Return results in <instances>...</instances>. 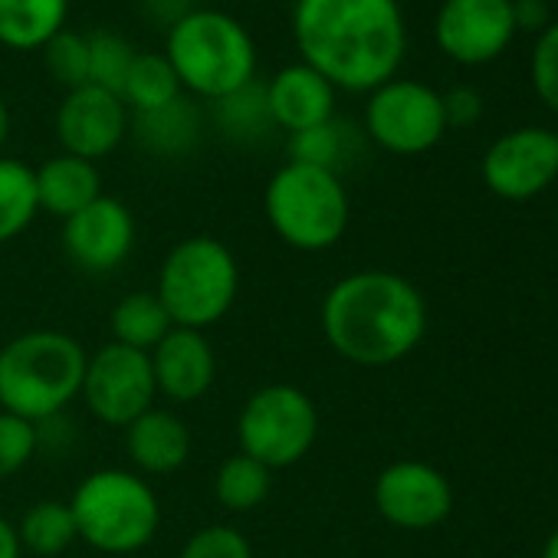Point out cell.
Masks as SVG:
<instances>
[{"label": "cell", "instance_id": "cell-1", "mask_svg": "<svg viewBox=\"0 0 558 558\" xmlns=\"http://www.w3.org/2000/svg\"><path fill=\"white\" fill-rule=\"evenodd\" d=\"M293 40L300 63L336 89L372 93L395 80L408 27L398 0H296Z\"/></svg>", "mask_w": 558, "mask_h": 558}, {"label": "cell", "instance_id": "cell-2", "mask_svg": "<svg viewBox=\"0 0 558 558\" xmlns=\"http://www.w3.org/2000/svg\"><path fill=\"white\" fill-rule=\"evenodd\" d=\"M319 323L336 355L362 368H385L421 345L427 306L404 276L362 269L342 276L326 293Z\"/></svg>", "mask_w": 558, "mask_h": 558}, {"label": "cell", "instance_id": "cell-3", "mask_svg": "<svg viewBox=\"0 0 558 558\" xmlns=\"http://www.w3.org/2000/svg\"><path fill=\"white\" fill-rule=\"evenodd\" d=\"M86 349L60 329L21 332L0 345V411L31 424L60 417L83 391Z\"/></svg>", "mask_w": 558, "mask_h": 558}, {"label": "cell", "instance_id": "cell-4", "mask_svg": "<svg viewBox=\"0 0 558 558\" xmlns=\"http://www.w3.org/2000/svg\"><path fill=\"white\" fill-rule=\"evenodd\" d=\"M165 60L181 89L210 102L250 86L256 76V44L227 11L181 14L168 31Z\"/></svg>", "mask_w": 558, "mask_h": 558}, {"label": "cell", "instance_id": "cell-5", "mask_svg": "<svg viewBox=\"0 0 558 558\" xmlns=\"http://www.w3.org/2000/svg\"><path fill=\"white\" fill-rule=\"evenodd\" d=\"M155 296L178 329L204 332L217 326L240 296V266L233 250L207 233L178 240L158 269Z\"/></svg>", "mask_w": 558, "mask_h": 558}, {"label": "cell", "instance_id": "cell-6", "mask_svg": "<svg viewBox=\"0 0 558 558\" xmlns=\"http://www.w3.org/2000/svg\"><path fill=\"white\" fill-rule=\"evenodd\" d=\"M76 535L106 555L145 548L161 525V502L151 483L135 470H93L70 496Z\"/></svg>", "mask_w": 558, "mask_h": 558}, {"label": "cell", "instance_id": "cell-7", "mask_svg": "<svg viewBox=\"0 0 558 558\" xmlns=\"http://www.w3.org/2000/svg\"><path fill=\"white\" fill-rule=\"evenodd\" d=\"M263 210L272 233L300 253H323L336 246L352 217L349 191L339 171L287 161L263 194Z\"/></svg>", "mask_w": 558, "mask_h": 558}, {"label": "cell", "instance_id": "cell-8", "mask_svg": "<svg viewBox=\"0 0 558 558\" xmlns=\"http://www.w3.org/2000/svg\"><path fill=\"white\" fill-rule=\"evenodd\" d=\"M240 453L266 470H287L310 457L319 440V408L296 385L256 388L236 417Z\"/></svg>", "mask_w": 558, "mask_h": 558}, {"label": "cell", "instance_id": "cell-9", "mask_svg": "<svg viewBox=\"0 0 558 558\" xmlns=\"http://www.w3.org/2000/svg\"><path fill=\"white\" fill-rule=\"evenodd\" d=\"M365 129L391 155H424L447 132L444 99L427 83L388 80L368 93Z\"/></svg>", "mask_w": 558, "mask_h": 558}, {"label": "cell", "instance_id": "cell-10", "mask_svg": "<svg viewBox=\"0 0 558 558\" xmlns=\"http://www.w3.org/2000/svg\"><path fill=\"white\" fill-rule=\"evenodd\" d=\"M80 398L99 424L125 430L135 417L155 408L158 388L151 362L145 352L109 342L96 349L86 362V378Z\"/></svg>", "mask_w": 558, "mask_h": 558}, {"label": "cell", "instance_id": "cell-11", "mask_svg": "<svg viewBox=\"0 0 558 558\" xmlns=\"http://www.w3.org/2000/svg\"><path fill=\"white\" fill-rule=\"evenodd\" d=\"M515 37L512 0H444L434 17V40L460 66L499 60Z\"/></svg>", "mask_w": 558, "mask_h": 558}, {"label": "cell", "instance_id": "cell-12", "mask_svg": "<svg viewBox=\"0 0 558 558\" xmlns=\"http://www.w3.org/2000/svg\"><path fill=\"white\" fill-rule=\"evenodd\" d=\"M558 178V135L548 129H515L496 138L483 158V181L496 197L529 201Z\"/></svg>", "mask_w": 558, "mask_h": 558}, {"label": "cell", "instance_id": "cell-13", "mask_svg": "<svg viewBox=\"0 0 558 558\" xmlns=\"http://www.w3.org/2000/svg\"><path fill=\"white\" fill-rule=\"evenodd\" d=\"M375 506L378 512L411 532L434 529L447 519L453 506V489L440 470L421 460H401L378 473L375 480Z\"/></svg>", "mask_w": 558, "mask_h": 558}, {"label": "cell", "instance_id": "cell-14", "mask_svg": "<svg viewBox=\"0 0 558 558\" xmlns=\"http://www.w3.org/2000/svg\"><path fill=\"white\" fill-rule=\"evenodd\" d=\"M129 135V109L122 96L102 89V86H80L70 89L57 109V138L66 155L99 161L112 155L122 138Z\"/></svg>", "mask_w": 558, "mask_h": 558}, {"label": "cell", "instance_id": "cell-15", "mask_svg": "<svg viewBox=\"0 0 558 558\" xmlns=\"http://www.w3.org/2000/svg\"><path fill=\"white\" fill-rule=\"evenodd\" d=\"M66 256L86 272L119 269L135 246V217L119 197H96L89 207L63 220Z\"/></svg>", "mask_w": 558, "mask_h": 558}, {"label": "cell", "instance_id": "cell-16", "mask_svg": "<svg viewBox=\"0 0 558 558\" xmlns=\"http://www.w3.org/2000/svg\"><path fill=\"white\" fill-rule=\"evenodd\" d=\"M151 375L161 398L171 404H194L201 401L217 381V355L204 332L194 329H171L151 352Z\"/></svg>", "mask_w": 558, "mask_h": 558}, {"label": "cell", "instance_id": "cell-17", "mask_svg": "<svg viewBox=\"0 0 558 558\" xmlns=\"http://www.w3.org/2000/svg\"><path fill=\"white\" fill-rule=\"evenodd\" d=\"M263 89L272 129H283L287 135L336 119V86L306 63L283 66Z\"/></svg>", "mask_w": 558, "mask_h": 558}, {"label": "cell", "instance_id": "cell-18", "mask_svg": "<svg viewBox=\"0 0 558 558\" xmlns=\"http://www.w3.org/2000/svg\"><path fill=\"white\" fill-rule=\"evenodd\" d=\"M125 453L135 473L171 476L191 457V430L168 408H148L125 427Z\"/></svg>", "mask_w": 558, "mask_h": 558}, {"label": "cell", "instance_id": "cell-19", "mask_svg": "<svg viewBox=\"0 0 558 558\" xmlns=\"http://www.w3.org/2000/svg\"><path fill=\"white\" fill-rule=\"evenodd\" d=\"M37 178V204L40 210L70 220L83 207H89L96 197H102V178L99 168L76 155H53L40 168H34Z\"/></svg>", "mask_w": 558, "mask_h": 558}, {"label": "cell", "instance_id": "cell-20", "mask_svg": "<svg viewBox=\"0 0 558 558\" xmlns=\"http://www.w3.org/2000/svg\"><path fill=\"white\" fill-rule=\"evenodd\" d=\"M70 0H0V47L31 53L66 31Z\"/></svg>", "mask_w": 558, "mask_h": 558}, {"label": "cell", "instance_id": "cell-21", "mask_svg": "<svg viewBox=\"0 0 558 558\" xmlns=\"http://www.w3.org/2000/svg\"><path fill=\"white\" fill-rule=\"evenodd\" d=\"M109 326H112V342L129 345V349L145 352V355L174 329L161 300L155 293H145V290L122 296L109 316Z\"/></svg>", "mask_w": 558, "mask_h": 558}, {"label": "cell", "instance_id": "cell-22", "mask_svg": "<svg viewBox=\"0 0 558 558\" xmlns=\"http://www.w3.org/2000/svg\"><path fill=\"white\" fill-rule=\"evenodd\" d=\"M181 83L171 70V63L165 60V53H135L125 83H122V102L129 112H155L161 106H171L174 99H181Z\"/></svg>", "mask_w": 558, "mask_h": 558}, {"label": "cell", "instance_id": "cell-23", "mask_svg": "<svg viewBox=\"0 0 558 558\" xmlns=\"http://www.w3.org/2000/svg\"><path fill=\"white\" fill-rule=\"evenodd\" d=\"M40 214L37 204V178L34 168L21 158L0 155V243L17 240L34 217Z\"/></svg>", "mask_w": 558, "mask_h": 558}, {"label": "cell", "instance_id": "cell-24", "mask_svg": "<svg viewBox=\"0 0 558 558\" xmlns=\"http://www.w3.org/2000/svg\"><path fill=\"white\" fill-rule=\"evenodd\" d=\"M272 489V470L246 453L227 457L214 473V496L227 512H253Z\"/></svg>", "mask_w": 558, "mask_h": 558}, {"label": "cell", "instance_id": "cell-25", "mask_svg": "<svg viewBox=\"0 0 558 558\" xmlns=\"http://www.w3.org/2000/svg\"><path fill=\"white\" fill-rule=\"evenodd\" d=\"M17 535L24 551H34L40 558H57L80 538L70 502H57V499L34 502L17 522Z\"/></svg>", "mask_w": 558, "mask_h": 558}, {"label": "cell", "instance_id": "cell-26", "mask_svg": "<svg viewBox=\"0 0 558 558\" xmlns=\"http://www.w3.org/2000/svg\"><path fill=\"white\" fill-rule=\"evenodd\" d=\"M135 135L155 155H181L197 142V112L184 99H174L155 112H138Z\"/></svg>", "mask_w": 558, "mask_h": 558}, {"label": "cell", "instance_id": "cell-27", "mask_svg": "<svg viewBox=\"0 0 558 558\" xmlns=\"http://www.w3.org/2000/svg\"><path fill=\"white\" fill-rule=\"evenodd\" d=\"M214 106H217L220 129L236 142L259 138L266 129H272V119H269V109H266V89L256 86V80L250 86L217 99Z\"/></svg>", "mask_w": 558, "mask_h": 558}, {"label": "cell", "instance_id": "cell-28", "mask_svg": "<svg viewBox=\"0 0 558 558\" xmlns=\"http://www.w3.org/2000/svg\"><path fill=\"white\" fill-rule=\"evenodd\" d=\"M86 40H89V83L119 96L125 73L135 60V50L129 47L125 37H119L112 31H96Z\"/></svg>", "mask_w": 558, "mask_h": 558}, {"label": "cell", "instance_id": "cell-29", "mask_svg": "<svg viewBox=\"0 0 558 558\" xmlns=\"http://www.w3.org/2000/svg\"><path fill=\"white\" fill-rule=\"evenodd\" d=\"M44 63L50 76L66 86L80 89L89 83V40L73 31H60L47 47H44Z\"/></svg>", "mask_w": 558, "mask_h": 558}, {"label": "cell", "instance_id": "cell-30", "mask_svg": "<svg viewBox=\"0 0 558 558\" xmlns=\"http://www.w3.org/2000/svg\"><path fill=\"white\" fill-rule=\"evenodd\" d=\"M40 450V427L0 411V480L17 476Z\"/></svg>", "mask_w": 558, "mask_h": 558}, {"label": "cell", "instance_id": "cell-31", "mask_svg": "<svg viewBox=\"0 0 558 558\" xmlns=\"http://www.w3.org/2000/svg\"><path fill=\"white\" fill-rule=\"evenodd\" d=\"M342 148H345V138H342V129L336 125V119L290 135V161H296V165L336 171L342 161Z\"/></svg>", "mask_w": 558, "mask_h": 558}, {"label": "cell", "instance_id": "cell-32", "mask_svg": "<svg viewBox=\"0 0 558 558\" xmlns=\"http://www.w3.org/2000/svg\"><path fill=\"white\" fill-rule=\"evenodd\" d=\"M178 558H253V545L233 525H204L184 542Z\"/></svg>", "mask_w": 558, "mask_h": 558}, {"label": "cell", "instance_id": "cell-33", "mask_svg": "<svg viewBox=\"0 0 558 558\" xmlns=\"http://www.w3.org/2000/svg\"><path fill=\"white\" fill-rule=\"evenodd\" d=\"M529 76H532L535 96L551 112H558V21L538 34L532 47V60H529Z\"/></svg>", "mask_w": 558, "mask_h": 558}, {"label": "cell", "instance_id": "cell-34", "mask_svg": "<svg viewBox=\"0 0 558 558\" xmlns=\"http://www.w3.org/2000/svg\"><path fill=\"white\" fill-rule=\"evenodd\" d=\"M440 99H444L447 129H466V125H473L483 116V99L470 86H457L450 93H440Z\"/></svg>", "mask_w": 558, "mask_h": 558}, {"label": "cell", "instance_id": "cell-35", "mask_svg": "<svg viewBox=\"0 0 558 558\" xmlns=\"http://www.w3.org/2000/svg\"><path fill=\"white\" fill-rule=\"evenodd\" d=\"M515 31H545L548 27V4L545 0H512Z\"/></svg>", "mask_w": 558, "mask_h": 558}, {"label": "cell", "instance_id": "cell-36", "mask_svg": "<svg viewBox=\"0 0 558 558\" xmlns=\"http://www.w3.org/2000/svg\"><path fill=\"white\" fill-rule=\"evenodd\" d=\"M21 555H24V545H21L17 525L0 515V558H21Z\"/></svg>", "mask_w": 558, "mask_h": 558}, {"label": "cell", "instance_id": "cell-37", "mask_svg": "<svg viewBox=\"0 0 558 558\" xmlns=\"http://www.w3.org/2000/svg\"><path fill=\"white\" fill-rule=\"evenodd\" d=\"M8 138H11V109L4 99H0V148L8 145Z\"/></svg>", "mask_w": 558, "mask_h": 558}, {"label": "cell", "instance_id": "cell-38", "mask_svg": "<svg viewBox=\"0 0 558 558\" xmlns=\"http://www.w3.org/2000/svg\"><path fill=\"white\" fill-rule=\"evenodd\" d=\"M542 558H558V529L551 532V538H548V545H545Z\"/></svg>", "mask_w": 558, "mask_h": 558}]
</instances>
